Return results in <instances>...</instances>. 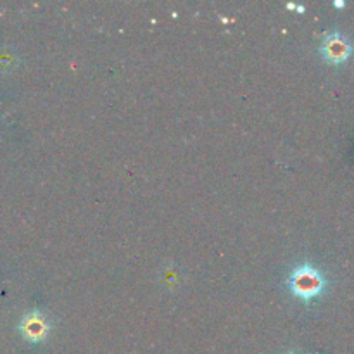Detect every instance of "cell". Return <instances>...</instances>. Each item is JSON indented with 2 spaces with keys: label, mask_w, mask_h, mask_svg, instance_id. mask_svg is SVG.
Returning a JSON list of instances; mask_svg holds the SVG:
<instances>
[{
  "label": "cell",
  "mask_w": 354,
  "mask_h": 354,
  "mask_svg": "<svg viewBox=\"0 0 354 354\" xmlns=\"http://www.w3.org/2000/svg\"><path fill=\"white\" fill-rule=\"evenodd\" d=\"M289 287L297 297L310 301L313 297L320 296L325 287V279L320 270L315 268V266L301 265L289 277Z\"/></svg>",
  "instance_id": "cell-1"
},
{
  "label": "cell",
  "mask_w": 354,
  "mask_h": 354,
  "mask_svg": "<svg viewBox=\"0 0 354 354\" xmlns=\"http://www.w3.org/2000/svg\"><path fill=\"white\" fill-rule=\"evenodd\" d=\"M320 52L328 62H332V64H341V62H346L351 57L353 44L341 31H332L330 35H327L324 44H322Z\"/></svg>",
  "instance_id": "cell-2"
},
{
  "label": "cell",
  "mask_w": 354,
  "mask_h": 354,
  "mask_svg": "<svg viewBox=\"0 0 354 354\" xmlns=\"http://www.w3.org/2000/svg\"><path fill=\"white\" fill-rule=\"evenodd\" d=\"M289 354H296V353H289Z\"/></svg>",
  "instance_id": "cell-3"
}]
</instances>
